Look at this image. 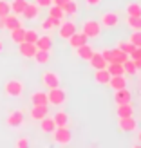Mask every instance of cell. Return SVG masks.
Segmentation results:
<instances>
[{
	"mask_svg": "<svg viewBox=\"0 0 141 148\" xmlns=\"http://www.w3.org/2000/svg\"><path fill=\"white\" fill-rule=\"evenodd\" d=\"M136 139H138V145H141V130H138V134H136Z\"/></svg>",
	"mask_w": 141,
	"mask_h": 148,
	"instance_id": "obj_44",
	"label": "cell"
},
{
	"mask_svg": "<svg viewBox=\"0 0 141 148\" xmlns=\"http://www.w3.org/2000/svg\"><path fill=\"white\" fill-rule=\"evenodd\" d=\"M4 51V43H2V40H0V53Z\"/></svg>",
	"mask_w": 141,
	"mask_h": 148,
	"instance_id": "obj_46",
	"label": "cell"
},
{
	"mask_svg": "<svg viewBox=\"0 0 141 148\" xmlns=\"http://www.w3.org/2000/svg\"><path fill=\"white\" fill-rule=\"evenodd\" d=\"M40 128H42L43 134H53L54 128H56V123H54L53 117L47 114L45 117H43V119H40Z\"/></svg>",
	"mask_w": 141,
	"mask_h": 148,
	"instance_id": "obj_17",
	"label": "cell"
},
{
	"mask_svg": "<svg viewBox=\"0 0 141 148\" xmlns=\"http://www.w3.org/2000/svg\"><path fill=\"white\" fill-rule=\"evenodd\" d=\"M92 53H94V49L89 45V42L87 43H83V45H80V47H76L74 49V54H76L80 60H85V62H89L91 60V56H92Z\"/></svg>",
	"mask_w": 141,
	"mask_h": 148,
	"instance_id": "obj_12",
	"label": "cell"
},
{
	"mask_svg": "<svg viewBox=\"0 0 141 148\" xmlns=\"http://www.w3.org/2000/svg\"><path fill=\"white\" fill-rule=\"evenodd\" d=\"M22 25V22L18 18V14H14V13H9V14H6L4 16V27L6 29H14V27H20Z\"/></svg>",
	"mask_w": 141,
	"mask_h": 148,
	"instance_id": "obj_18",
	"label": "cell"
},
{
	"mask_svg": "<svg viewBox=\"0 0 141 148\" xmlns=\"http://www.w3.org/2000/svg\"><path fill=\"white\" fill-rule=\"evenodd\" d=\"M9 5H11V13H14V14L20 16V14L24 13L25 5H27V0H11Z\"/></svg>",
	"mask_w": 141,
	"mask_h": 148,
	"instance_id": "obj_27",
	"label": "cell"
},
{
	"mask_svg": "<svg viewBox=\"0 0 141 148\" xmlns=\"http://www.w3.org/2000/svg\"><path fill=\"white\" fill-rule=\"evenodd\" d=\"M24 34H25V29L22 27V25H20V27H14V29H11V31H9L11 40H13L14 43H17V45L24 42Z\"/></svg>",
	"mask_w": 141,
	"mask_h": 148,
	"instance_id": "obj_25",
	"label": "cell"
},
{
	"mask_svg": "<svg viewBox=\"0 0 141 148\" xmlns=\"http://www.w3.org/2000/svg\"><path fill=\"white\" fill-rule=\"evenodd\" d=\"M47 101H49V105H53V107H60L65 103V99H67V94H65L63 88L60 87H54V88H47Z\"/></svg>",
	"mask_w": 141,
	"mask_h": 148,
	"instance_id": "obj_2",
	"label": "cell"
},
{
	"mask_svg": "<svg viewBox=\"0 0 141 148\" xmlns=\"http://www.w3.org/2000/svg\"><path fill=\"white\" fill-rule=\"evenodd\" d=\"M107 71H109L110 76H120V74H125V71H123V63H116V62L109 63V65H107Z\"/></svg>",
	"mask_w": 141,
	"mask_h": 148,
	"instance_id": "obj_31",
	"label": "cell"
},
{
	"mask_svg": "<svg viewBox=\"0 0 141 148\" xmlns=\"http://www.w3.org/2000/svg\"><path fill=\"white\" fill-rule=\"evenodd\" d=\"M31 103L33 105H49V101H47V92H43V90H36L31 94Z\"/></svg>",
	"mask_w": 141,
	"mask_h": 148,
	"instance_id": "obj_23",
	"label": "cell"
},
{
	"mask_svg": "<svg viewBox=\"0 0 141 148\" xmlns=\"http://www.w3.org/2000/svg\"><path fill=\"white\" fill-rule=\"evenodd\" d=\"M116 114L118 117H130V116H134V107L130 103H121V105H118Z\"/></svg>",
	"mask_w": 141,
	"mask_h": 148,
	"instance_id": "obj_22",
	"label": "cell"
},
{
	"mask_svg": "<svg viewBox=\"0 0 141 148\" xmlns=\"http://www.w3.org/2000/svg\"><path fill=\"white\" fill-rule=\"evenodd\" d=\"M127 25L132 31H141V16H127Z\"/></svg>",
	"mask_w": 141,
	"mask_h": 148,
	"instance_id": "obj_34",
	"label": "cell"
},
{
	"mask_svg": "<svg viewBox=\"0 0 141 148\" xmlns=\"http://www.w3.org/2000/svg\"><path fill=\"white\" fill-rule=\"evenodd\" d=\"M101 24L98 20H85L83 22V27H81V33H83L89 40H96L101 36Z\"/></svg>",
	"mask_w": 141,
	"mask_h": 148,
	"instance_id": "obj_1",
	"label": "cell"
},
{
	"mask_svg": "<svg viewBox=\"0 0 141 148\" xmlns=\"http://www.w3.org/2000/svg\"><path fill=\"white\" fill-rule=\"evenodd\" d=\"M76 31H78L76 24H74L72 20H67V22H62L60 27H58V36H60L62 40H67L69 36H71L72 33H76Z\"/></svg>",
	"mask_w": 141,
	"mask_h": 148,
	"instance_id": "obj_7",
	"label": "cell"
},
{
	"mask_svg": "<svg viewBox=\"0 0 141 148\" xmlns=\"http://www.w3.org/2000/svg\"><path fill=\"white\" fill-rule=\"evenodd\" d=\"M132 99V94L127 87L125 88H118V90H114V101L116 105H121V103H130Z\"/></svg>",
	"mask_w": 141,
	"mask_h": 148,
	"instance_id": "obj_13",
	"label": "cell"
},
{
	"mask_svg": "<svg viewBox=\"0 0 141 148\" xmlns=\"http://www.w3.org/2000/svg\"><path fill=\"white\" fill-rule=\"evenodd\" d=\"M49 16H53V18H65V13L60 5H54V4H51L49 5Z\"/></svg>",
	"mask_w": 141,
	"mask_h": 148,
	"instance_id": "obj_33",
	"label": "cell"
},
{
	"mask_svg": "<svg viewBox=\"0 0 141 148\" xmlns=\"http://www.w3.org/2000/svg\"><path fill=\"white\" fill-rule=\"evenodd\" d=\"M42 85L45 88H54V87H60V76L53 71H45L42 74Z\"/></svg>",
	"mask_w": 141,
	"mask_h": 148,
	"instance_id": "obj_6",
	"label": "cell"
},
{
	"mask_svg": "<svg viewBox=\"0 0 141 148\" xmlns=\"http://www.w3.org/2000/svg\"><path fill=\"white\" fill-rule=\"evenodd\" d=\"M47 114H49V105H33L31 112H29L31 119H34V121L43 119V117H45Z\"/></svg>",
	"mask_w": 141,
	"mask_h": 148,
	"instance_id": "obj_10",
	"label": "cell"
},
{
	"mask_svg": "<svg viewBox=\"0 0 141 148\" xmlns=\"http://www.w3.org/2000/svg\"><path fill=\"white\" fill-rule=\"evenodd\" d=\"M38 33L34 31V29H25V34H24V42H29V43H36L38 40Z\"/></svg>",
	"mask_w": 141,
	"mask_h": 148,
	"instance_id": "obj_35",
	"label": "cell"
},
{
	"mask_svg": "<svg viewBox=\"0 0 141 148\" xmlns=\"http://www.w3.org/2000/svg\"><path fill=\"white\" fill-rule=\"evenodd\" d=\"M11 13V5L9 2H6V0H0V16H6V14H9Z\"/></svg>",
	"mask_w": 141,
	"mask_h": 148,
	"instance_id": "obj_39",
	"label": "cell"
},
{
	"mask_svg": "<svg viewBox=\"0 0 141 148\" xmlns=\"http://www.w3.org/2000/svg\"><path fill=\"white\" fill-rule=\"evenodd\" d=\"M17 146H18V148H27V146H29V141H27L25 137H20L18 141H17Z\"/></svg>",
	"mask_w": 141,
	"mask_h": 148,
	"instance_id": "obj_41",
	"label": "cell"
},
{
	"mask_svg": "<svg viewBox=\"0 0 141 148\" xmlns=\"http://www.w3.org/2000/svg\"><path fill=\"white\" fill-rule=\"evenodd\" d=\"M53 119L56 123V127H67L69 125V114L63 112V110H58V112L53 116Z\"/></svg>",
	"mask_w": 141,
	"mask_h": 148,
	"instance_id": "obj_26",
	"label": "cell"
},
{
	"mask_svg": "<svg viewBox=\"0 0 141 148\" xmlns=\"http://www.w3.org/2000/svg\"><path fill=\"white\" fill-rule=\"evenodd\" d=\"M125 13H127V16H141V4L130 2L127 5V9H125Z\"/></svg>",
	"mask_w": 141,
	"mask_h": 148,
	"instance_id": "obj_30",
	"label": "cell"
},
{
	"mask_svg": "<svg viewBox=\"0 0 141 148\" xmlns=\"http://www.w3.org/2000/svg\"><path fill=\"white\" fill-rule=\"evenodd\" d=\"M36 49H42V51H51L53 47V38H51L49 34H43V36H38V40H36Z\"/></svg>",
	"mask_w": 141,
	"mask_h": 148,
	"instance_id": "obj_21",
	"label": "cell"
},
{
	"mask_svg": "<svg viewBox=\"0 0 141 148\" xmlns=\"http://www.w3.org/2000/svg\"><path fill=\"white\" fill-rule=\"evenodd\" d=\"M110 51H112V62H116V63H123L125 60H129V54L123 53L121 49L114 47V49H110ZM112 62H110V63H112Z\"/></svg>",
	"mask_w": 141,
	"mask_h": 148,
	"instance_id": "obj_29",
	"label": "cell"
},
{
	"mask_svg": "<svg viewBox=\"0 0 141 148\" xmlns=\"http://www.w3.org/2000/svg\"><path fill=\"white\" fill-rule=\"evenodd\" d=\"M34 4L38 7H49L51 4H53V0H34Z\"/></svg>",
	"mask_w": 141,
	"mask_h": 148,
	"instance_id": "obj_40",
	"label": "cell"
},
{
	"mask_svg": "<svg viewBox=\"0 0 141 148\" xmlns=\"http://www.w3.org/2000/svg\"><path fill=\"white\" fill-rule=\"evenodd\" d=\"M71 139H72V134H71V130L67 127H56L54 132H53V141L56 145H69L71 143Z\"/></svg>",
	"mask_w": 141,
	"mask_h": 148,
	"instance_id": "obj_4",
	"label": "cell"
},
{
	"mask_svg": "<svg viewBox=\"0 0 141 148\" xmlns=\"http://www.w3.org/2000/svg\"><path fill=\"white\" fill-rule=\"evenodd\" d=\"M6 123L9 125L11 128H18L24 125V110H11L9 114H7V119Z\"/></svg>",
	"mask_w": 141,
	"mask_h": 148,
	"instance_id": "obj_8",
	"label": "cell"
},
{
	"mask_svg": "<svg viewBox=\"0 0 141 148\" xmlns=\"http://www.w3.org/2000/svg\"><path fill=\"white\" fill-rule=\"evenodd\" d=\"M4 92H6V96H9V98H20V96L24 94V83H22L20 79H9L4 85Z\"/></svg>",
	"mask_w": 141,
	"mask_h": 148,
	"instance_id": "obj_3",
	"label": "cell"
},
{
	"mask_svg": "<svg viewBox=\"0 0 141 148\" xmlns=\"http://www.w3.org/2000/svg\"><path fill=\"white\" fill-rule=\"evenodd\" d=\"M89 65L94 69V71H98V69H107V60L101 56V53H92V56H91V60H89Z\"/></svg>",
	"mask_w": 141,
	"mask_h": 148,
	"instance_id": "obj_11",
	"label": "cell"
},
{
	"mask_svg": "<svg viewBox=\"0 0 141 148\" xmlns=\"http://www.w3.org/2000/svg\"><path fill=\"white\" fill-rule=\"evenodd\" d=\"M0 29H4V18L0 16Z\"/></svg>",
	"mask_w": 141,
	"mask_h": 148,
	"instance_id": "obj_45",
	"label": "cell"
},
{
	"mask_svg": "<svg viewBox=\"0 0 141 148\" xmlns=\"http://www.w3.org/2000/svg\"><path fill=\"white\" fill-rule=\"evenodd\" d=\"M101 27H107V29H112L120 25V14L114 13V11H107L101 14V20H100Z\"/></svg>",
	"mask_w": 141,
	"mask_h": 148,
	"instance_id": "obj_5",
	"label": "cell"
},
{
	"mask_svg": "<svg viewBox=\"0 0 141 148\" xmlns=\"http://www.w3.org/2000/svg\"><path fill=\"white\" fill-rule=\"evenodd\" d=\"M118 128L121 132H136L138 130V121L134 117H118Z\"/></svg>",
	"mask_w": 141,
	"mask_h": 148,
	"instance_id": "obj_9",
	"label": "cell"
},
{
	"mask_svg": "<svg viewBox=\"0 0 141 148\" xmlns=\"http://www.w3.org/2000/svg\"><path fill=\"white\" fill-rule=\"evenodd\" d=\"M18 51L24 58H33L36 53V45L34 43H29V42H22V43H18Z\"/></svg>",
	"mask_w": 141,
	"mask_h": 148,
	"instance_id": "obj_16",
	"label": "cell"
},
{
	"mask_svg": "<svg viewBox=\"0 0 141 148\" xmlns=\"http://www.w3.org/2000/svg\"><path fill=\"white\" fill-rule=\"evenodd\" d=\"M129 42H130L134 47H141V31H132Z\"/></svg>",
	"mask_w": 141,
	"mask_h": 148,
	"instance_id": "obj_36",
	"label": "cell"
},
{
	"mask_svg": "<svg viewBox=\"0 0 141 148\" xmlns=\"http://www.w3.org/2000/svg\"><path fill=\"white\" fill-rule=\"evenodd\" d=\"M38 14H40V7L36 5L34 2H33V4L27 2L24 13H22V16H24L25 20H36V18H38Z\"/></svg>",
	"mask_w": 141,
	"mask_h": 148,
	"instance_id": "obj_15",
	"label": "cell"
},
{
	"mask_svg": "<svg viewBox=\"0 0 141 148\" xmlns=\"http://www.w3.org/2000/svg\"><path fill=\"white\" fill-rule=\"evenodd\" d=\"M54 20H56V18L47 16L45 20L42 22V29H43V31H51V29H54Z\"/></svg>",
	"mask_w": 141,
	"mask_h": 148,
	"instance_id": "obj_38",
	"label": "cell"
},
{
	"mask_svg": "<svg viewBox=\"0 0 141 148\" xmlns=\"http://www.w3.org/2000/svg\"><path fill=\"white\" fill-rule=\"evenodd\" d=\"M85 4H87L89 7H96V5L101 4V0H85Z\"/></svg>",
	"mask_w": 141,
	"mask_h": 148,
	"instance_id": "obj_42",
	"label": "cell"
},
{
	"mask_svg": "<svg viewBox=\"0 0 141 148\" xmlns=\"http://www.w3.org/2000/svg\"><path fill=\"white\" fill-rule=\"evenodd\" d=\"M109 79H110V74L107 69H98L94 71V81L98 85H109Z\"/></svg>",
	"mask_w": 141,
	"mask_h": 148,
	"instance_id": "obj_20",
	"label": "cell"
},
{
	"mask_svg": "<svg viewBox=\"0 0 141 148\" xmlns=\"http://www.w3.org/2000/svg\"><path fill=\"white\" fill-rule=\"evenodd\" d=\"M123 71H125V74H129V76H136L138 74V67H136V63L130 56H129V60L123 62Z\"/></svg>",
	"mask_w": 141,
	"mask_h": 148,
	"instance_id": "obj_28",
	"label": "cell"
},
{
	"mask_svg": "<svg viewBox=\"0 0 141 148\" xmlns=\"http://www.w3.org/2000/svg\"><path fill=\"white\" fill-rule=\"evenodd\" d=\"M109 87L112 88V90H118V88H125V87H127L125 74H120V76H110V79H109Z\"/></svg>",
	"mask_w": 141,
	"mask_h": 148,
	"instance_id": "obj_19",
	"label": "cell"
},
{
	"mask_svg": "<svg viewBox=\"0 0 141 148\" xmlns=\"http://www.w3.org/2000/svg\"><path fill=\"white\" fill-rule=\"evenodd\" d=\"M67 2H69V0H53V4H54V5H60L62 9H63V5L67 4Z\"/></svg>",
	"mask_w": 141,
	"mask_h": 148,
	"instance_id": "obj_43",
	"label": "cell"
},
{
	"mask_svg": "<svg viewBox=\"0 0 141 148\" xmlns=\"http://www.w3.org/2000/svg\"><path fill=\"white\" fill-rule=\"evenodd\" d=\"M67 42H69V45L72 47V49H76V47H80V45H83V43H87L89 42V38L83 34V33H72L69 38H67Z\"/></svg>",
	"mask_w": 141,
	"mask_h": 148,
	"instance_id": "obj_14",
	"label": "cell"
},
{
	"mask_svg": "<svg viewBox=\"0 0 141 148\" xmlns=\"http://www.w3.org/2000/svg\"><path fill=\"white\" fill-rule=\"evenodd\" d=\"M33 60L36 63H40V65H45L49 60H51V51H42V49H36V53L33 56Z\"/></svg>",
	"mask_w": 141,
	"mask_h": 148,
	"instance_id": "obj_24",
	"label": "cell"
},
{
	"mask_svg": "<svg viewBox=\"0 0 141 148\" xmlns=\"http://www.w3.org/2000/svg\"><path fill=\"white\" fill-rule=\"evenodd\" d=\"M118 49H121L123 51V53H127L129 56H130V53H132V51H134L136 47L134 45H132V43L130 42H118V45H116Z\"/></svg>",
	"mask_w": 141,
	"mask_h": 148,
	"instance_id": "obj_37",
	"label": "cell"
},
{
	"mask_svg": "<svg viewBox=\"0 0 141 148\" xmlns=\"http://www.w3.org/2000/svg\"><path fill=\"white\" fill-rule=\"evenodd\" d=\"M63 13L67 14V16H74V14L78 13V2H74V0H69V2L63 5Z\"/></svg>",
	"mask_w": 141,
	"mask_h": 148,
	"instance_id": "obj_32",
	"label": "cell"
}]
</instances>
